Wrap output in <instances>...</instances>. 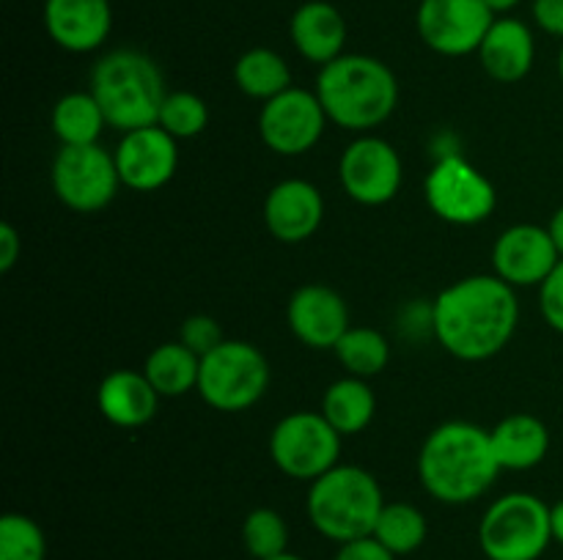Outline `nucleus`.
Listing matches in <instances>:
<instances>
[{"label":"nucleus","instance_id":"nucleus-31","mask_svg":"<svg viewBox=\"0 0 563 560\" xmlns=\"http://www.w3.org/2000/svg\"><path fill=\"white\" fill-rule=\"evenodd\" d=\"M0 560H47V536L25 514L0 519Z\"/></svg>","mask_w":563,"mask_h":560},{"label":"nucleus","instance_id":"nucleus-38","mask_svg":"<svg viewBox=\"0 0 563 560\" xmlns=\"http://www.w3.org/2000/svg\"><path fill=\"white\" fill-rule=\"evenodd\" d=\"M548 231H550V236H553L555 247H559V256L563 258V206L555 209V214L550 217Z\"/></svg>","mask_w":563,"mask_h":560},{"label":"nucleus","instance_id":"nucleus-26","mask_svg":"<svg viewBox=\"0 0 563 560\" xmlns=\"http://www.w3.org/2000/svg\"><path fill=\"white\" fill-rule=\"evenodd\" d=\"M234 82L245 97L269 102L286 88H291V69L284 55H278L275 49L253 47L236 58Z\"/></svg>","mask_w":563,"mask_h":560},{"label":"nucleus","instance_id":"nucleus-6","mask_svg":"<svg viewBox=\"0 0 563 560\" xmlns=\"http://www.w3.org/2000/svg\"><path fill=\"white\" fill-rule=\"evenodd\" d=\"M550 541V505L528 492L498 497L478 525V547L489 560H539Z\"/></svg>","mask_w":563,"mask_h":560},{"label":"nucleus","instance_id":"nucleus-19","mask_svg":"<svg viewBox=\"0 0 563 560\" xmlns=\"http://www.w3.org/2000/svg\"><path fill=\"white\" fill-rule=\"evenodd\" d=\"M163 395L143 371L119 368L99 382L97 406L108 423L119 428H141L154 421Z\"/></svg>","mask_w":563,"mask_h":560},{"label":"nucleus","instance_id":"nucleus-29","mask_svg":"<svg viewBox=\"0 0 563 560\" xmlns=\"http://www.w3.org/2000/svg\"><path fill=\"white\" fill-rule=\"evenodd\" d=\"M242 544L253 560L289 552V525L275 508H253L242 522Z\"/></svg>","mask_w":563,"mask_h":560},{"label":"nucleus","instance_id":"nucleus-24","mask_svg":"<svg viewBox=\"0 0 563 560\" xmlns=\"http://www.w3.org/2000/svg\"><path fill=\"white\" fill-rule=\"evenodd\" d=\"M143 373L154 384L163 399H176L198 390V373H201V357L187 349L181 340H165L157 349L148 351L143 362Z\"/></svg>","mask_w":563,"mask_h":560},{"label":"nucleus","instance_id":"nucleus-25","mask_svg":"<svg viewBox=\"0 0 563 560\" xmlns=\"http://www.w3.org/2000/svg\"><path fill=\"white\" fill-rule=\"evenodd\" d=\"M49 124L60 146H91V143H99L108 119L91 91H71L55 102Z\"/></svg>","mask_w":563,"mask_h":560},{"label":"nucleus","instance_id":"nucleus-13","mask_svg":"<svg viewBox=\"0 0 563 560\" xmlns=\"http://www.w3.org/2000/svg\"><path fill=\"white\" fill-rule=\"evenodd\" d=\"M495 14L484 0H421L418 36L429 49L449 58L478 53Z\"/></svg>","mask_w":563,"mask_h":560},{"label":"nucleus","instance_id":"nucleus-36","mask_svg":"<svg viewBox=\"0 0 563 560\" xmlns=\"http://www.w3.org/2000/svg\"><path fill=\"white\" fill-rule=\"evenodd\" d=\"M22 253V236L11 223L0 225V272H11Z\"/></svg>","mask_w":563,"mask_h":560},{"label":"nucleus","instance_id":"nucleus-5","mask_svg":"<svg viewBox=\"0 0 563 560\" xmlns=\"http://www.w3.org/2000/svg\"><path fill=\"white\" fill-rule=\"evenodd\" d=\"M383 508V486L357 464H335L308 486V519L328 541L346 544L372 536Z\"/></svg>","mask_w":563,"mask_h":560},{"label":"nucleus","instance_id":"nucleus-10","mask_svg":"<svg viewBox=\"0 0 563 560\" xmlns=\"http://www.w3.org/2000/svg\"><path fill=\"white\" fill-rule=\"evenodd\" d=\"M53 192L66 209L93 214L110 206L121 187L115 157L99 143L91 146H60L53 159Z\"/></svg>","mask_w":563,"mask_h":560},{"label":"nucleus","instance_id":"nucleus-28","mask_svg":"<svg viewBox=\"0 0 563 560\" xmlns=\"http://www.w3.org/2000/svg\"><path fill=\"white\" fill-rule=\"evenodd\" d=\"M372 536L385 549H390L396 558H405V555H412L416 549H421L423 541H427V516L412 503H385Z\"/></svg>","mask_w":563,"mask_h":560},{"label":"nucleus","instance_id":"nucleus-27","mask_svg":"<svg viewBox=\"0 0 563 560\" xmlns=\"http://www.w3.org/2000/svg\"><path fill=\"white\" fill-rule=\"evenodd\" d=\"M335 357L344 366L346 377L372 379L383 373L390 362V344L379 329L350 327L335 344Z\"/></svg>","mask_w":563,"mask_h":560},{"label":"nucleus","instance_id":"nucleus-41","mask_svg":"<svg viewBox=\"0 0 563 560\" xmlns=\"http://www.w3.org/2000/svg\"><path fill=\"white\" fill-rule=\"evenodd\" d=\"M559 75H561V82H563V47H561V55H559Z\"/></svg>","mask_w":563,"mask_h":560},{"label":"nucleus","instance_id":"nucleus-4","mask_svg":"<svg viewBox=\"0 0 563 560\" xmlns=\"http://www.w3.org/2000/svg\"><path fill=\"white\" fill-rule=\"evenodd\" d=\"M88 91L102 104L108 126L121 135L157 124L165 99V77L154 58L141 49L121 47L102 55L91 71Z\"/></svg>","mask_w":563,"mask_h":560},{"label":"nucleus","instance_id":"nucleus-9","mask_svg":"<svg viewBox=\"0 0 563 560\" xmlns=\"http://www.w3.org/2000/svg\"><path fill=\"white\" fill-rule=\"evenodd\" d=\"M423 195L443 223L462 228L489 220L498 206L493 181L460 154H449L432 165L423 181Z\"/></svg>","mask_w":563,"mask_h":560},{"label":"nucleus","instance_id":"nucleus-20","mask_svg":"<svg viewBox=\"0 0 563 560\" xmlns=\"http://www.w3.org/2000/svg\"><path fill=\"white\" fill-rule=\"evenodd\" d=\"M533 58H537V44L531 27L515 16H495L493 27L478 47L482 69L495 82H520L533 69Z\"/></svg>","mask_w":563,"mask_h":560},{"label":"nucleus","instance_id":"nucleus-3","mask_svg":"<svg viewBox=\"0 0 563 560\" xmlns=\"http://www.w3.org/2000/svg\"><path fill=\"white\" fill-rule=\"evenodd\" d=\"M317 97L330 124L350 132H368L385 124L399 104V82L388 64L372 55H341L322 66Z\"/></svg>","mask_w":563,"mask_h":560},{"label":"nucleus","instance_id":"nucleus-1","mask_svg":"<svg viewBox=\"0 0 563 560\" xmlns=\"http://www.w3.org/2000/svg\"><path fill=\"white\" fill-rule=\"evenodd\" d=\"M520 302L515 285L498 275H471L445 285L432 305V329L456 360L482 362L515 338Z\"/></svg>","mask_w":563,"mask_h":560},{"label":"nucleus","instance_id":"nucleus-34","mask_svg":"<svg viewBox=\"0 0 563 560\" xmlns=\"http://www.w3.org/2000/svg\"><path fill=\"white\" fill-rule=\"evenodd\" d=\"M335 560H399V558H396L390 549H385L377 538L366 536V538H355V541L339 544Z\"/></svg>","mask_w":563,"mask_h":560},{"label":"nucleus","instance_id":"nucleus-40","mask_svg":"<svg viewBox=\"0 0 563 560\" xmlns=\"http://www.w3.org/2000/svg\"><path fill=\"white\" fill-rule=\"evenodd\" d=\"M267 560H302V558L295 552H284V555H275V558H267Z\"/></svg>","mask_w":563,"mask_h":560},{"label":"nucleus","instance_id":"nucleus-12","mask_svg":"<svg viewBox=\"0 0 563 560\" xmlns=\"http://www.w3.org/2000/svg\"><path fill=\"white\" fill-rule=\"evenodd\" d=\"M401 179L405 168L399 152L377 135L355 137L339 159L341 187L361 206H383L394 201L401 190Z\"/></svg>","mask_w":563,"mask_h":560},{"label":"nucleus","instance_id":"nucleus-32","mask_svg":"<svg viewBox=\"0 0 563 560\" xmlns=\"http://www.w3.org/2000/svg\"><path fill=\"white\" fill-rule=\"evenodd\" d=\"M179 340L190 351H196L198 357H207L209 351L218 349L225 340L223 327L214 316H207V313H196V316H187L185 324L179 329Z\"/></svg>","mask_w":563,"mask_h":560},{"label":"nucleus","instance_id":"nucleus-22","mask_svg":"<svg viewBox=\"0 0 563 560\" xmlns=\"http://www.w3.org/2000/svg\"><path fill=\"white\" fill-rule=\"evenodd\" d=\"M500 470L522 472L542 464L550 450V432L537 415L515 412L489 432Z\"/></svg>","mask_w":563,"mask_h":560},{"label":"nucleus","instance_id":"nucleus-16","mask_svg":"<svg viewBox=\"0 0 563 560\" xmlns=\"http://www.w3.org/2000/svg\"><path fill=\"white\" fill-rule=\"evenodd\" d=\"M286 322L300 344L317 351L335 349L341 335L352 327L344 296L322 283H306L291 294Z\"/></svg>","mask_w":563,"mask_h":560},{"label":"nucleus","instance_id":"nucleus-18","mask_svg":"<svg viewBox=\"0 0 563 560\" xmlns=\"http://www.w3.org/2000/svg\"><path fill=\"white\" fill-rule=\"evenodd\" d=\"M113 25L110 0H47L44 27L66 53H91L102 47Z\"/></svg>","mask_w":563,"mask_h":560},{"label":"nucleus","instance_id":"nucleus-8","mask_svg":"<svg viewBox=\"0 0 563 560\" xmlns=\"http://www.w3.org/2000/svg\"><path fill=\"white\" fill-rule=\"evenodd\" d=\"M273 464L295 481H317L341 459V434L322 412H291L269 434Z\"/></svg>","mask_w":563,"mask_h":560},{"label":"nucleus","instance_id":"nucleus-35","mask_svg":"<svg viewBox=\"0 0 563 560\" xmlns=\"http://www.w3.org/2000/svg\"><path fill=\"white\" fill-rule=\"evenodd\" d=\"M533 20L544 33L563 38V0H533Z\"/></svg>","mask_w":563,"mask_h":560},{"label":"nucleus","instance_id":"nucleus-39","mask_svg":"<svg viewBox=\"0 0 563 560\" xmlns=\"http://www.w3.org/2000/svg\"><path fill=\"white\" fill-rule=\"evenodd\" d=\"M484 3L493 9V14H506V11L517 9V5L522 3V0H484Z\"/></svg>","mask_w":563,"mask_h":560},{"label":"nucleus","instance_id":"nucleus-11","mask_svg":"<svg viewBox=\"0 0 563 560\" xmlns=\"http://www.w3.org/2000/svg\"><path fill=\"white\" fill-rule=\"evenodd\" d=\"M328 121L317 91L291 86L262 104L258 135L269 152L280 157H300L322 141Z\"/></svg>","mask_w":563,"mask_h":560},{"label":"nucleus","instance_id":"nucleus-15","mask_svg":"<svg viewBox=\"0 0 563 560\" xmlns=\"http://www.w3.org/2000/svg\"><path fill=\"white\" fill-rule=\"evenodd\" d=\"M559 261V247L542 225L517 223L506 228L493 245L495 275L515 289L542 285Z\"/></svg>","mask_w":563,"mask_h":560},{"label":"nucleus","instance_id":"nucleus-37","mask_svg":"<svg viewBox=\"0 0 563 560\" xmlns=\"http://www.w3.org/2000/svg\"><path fill=\"white\" fill-rule=\"evenodd\" d=\"M550 530H553V541L563 547V500L550 505Z\"/></svg>","mask_w":563,"mask_h":560},{"label":"nucleus","instance_id":"nucleus-7","mask_svg":"<svg viewBox=\"0 0 563 560\" xmlns=\"http://www.w3.org/2000/svg\"><path fill=\"white\" fill-rule=\"evenodd\" d=\"M269 388V362L258 346L231 340L201 357L198 395L218 412H245L264 399Z\"/></svg>","mask_w":563,"mask_h":560},{"label":"nucleus","instance_id":"nucleus-14","mask_svg":"<svg viewBox=\"0 0 563 560\" xmlns=\"http://www.w3.org/2000/svg\"><path fill=\"white\" fill-rule=\"evenodd\" d=\"M163 126H143V130L124 132L115 146V168L121 184L135 192L163 190L179 168V146Z\"/></svg>","mask_w":563,"mask_h":560},{"label":"nucleus","instance_id":"nucleus-2","mask_svg":"<svg viewBox=\"0 0 563 560\" xmlns=\"http://www.w3.org/2000/svg\"><path fill=\"white\" fill-rule=\"evenodd\" d=\"M489 432L467 421L440 423L423 439L418 478L427 494L445 505H465L482 497L498 478Z\"/></svg>","mask_w":563,"mask_h":560},{"label":"nucleus","instance_id":"nucleus-17","mask_svg":"<svg viewBox=\"0 0 563 560\" xmlns=\"http://www.w3.org/2000/svg\"><path fill=\"white\" fill-rule=\"evenodd\" d=\"M324 220V198L306 179H284L264 198V225L284 245H300L319 231Z\"/></svg>","mask_w":563,"mask_h":560},{"label":"nucleus","instance_id":"nucleus-21","mask_svg":"<svg viewBox=\"0 0 563 560\" xmlns=\"http://www.w3.org/2000/svg\"><path fill=\"white\" fill-rule=\"evenodd\" d=\"M291 42L306 60L328 66L344 55L346 20L328 0H308L291 14Z\"/></svg>","mask_w":563,"mask_h":560},{"label":"nucleus","instance_id":"nucleus-33","mask_svg":"<svg viewBox=\"0 0 563 560\" xmlns=\"http://www.w3.org/2000/svg\"><path fill=\"white\" fill-rule=\"evenodd\" d=\"M539 307H542L544 322L563 335V258L550 272V278L539 285Z\"/></svg>","mask_w":563,"mask_h":560},{"label":"nucleus","instance_id":"nucleus-30","mask_svg":"<svg viewBox=\"0 0 563 560\" xmlns=\"http://www.w3.org/2000/svg\"><path fill=\"white\" fill-rule=\"evenodd\" d=\"M209 124V108L198 93L192 91H168L159 108L157 126H163L176 141H190L201 135Z\"/></svg>","mask_w":563,"mask_h":560},{"label":"nucleus","instance_id":"nucleus-23","mask_svg":"<svg viewBox=\"0 0 563 560\" xmlns=\"http://www.w3.org/2000/svg\"><path fill=\"white\" fill-rule=\"evenodd\" d=\"M319 412L328 417V423L341 437H352V434L366 432L368 423L374 421L377 399L366 379L344 377L324 390Z\"/></svg>","mask_w":563,"mask_h":560}]
</instances>
